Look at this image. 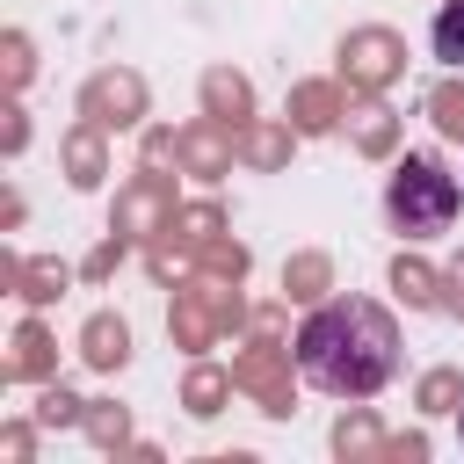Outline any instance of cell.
Here are the masks:
<instances>
[{
	"mask_svg": "<svg viewBox=\"0 0 464 464\" xmlns=\"http://www.w3.org/2000/svg\"><path fill=\"white\" fill-rule=\"evenodd\" d=\"M297 377L326 399H377L399 377V319L377 297H326L297 326Z\"/></svg>",
	"mask_w": 464,
	"mask_h": 464,
	"instance_id": "6da1fadb",
	"label": "cell"
},
{
	"mask_svg": "<svg viewBox=\"0 0 464 464\" xmlns=\"http://www.w3.org/2000/svg\"><path fill=\"white\" fill-rule=\"evenodd\" d=\"M457 203H464L457 174H442V160H428V152H406L392 167V181H384V218L406 239H442L457 225Z\"/></svg>",
	"mask_w": 464,
	"mask_h": 464,
	"instance_id": "7a4b0ae2",
	"label": "cell"
},
{
	"mask_svg": "<svg viewBox=\"0 0 464 464\" xmlns=\"http://www.w3.org/2000/svg\"><path fill=\"white\" fill-rule=\"evenodd\" d=\"M428 44H435L442 65H464V0H450V7L428 22Z\"/></svg>",
	"mask_w": 464,
	"mask_h": 464,
	"instance_id": "3957f363",
	"label": "cell"
},
{
	"mask_svg": "<svg viewBox=\"0 0 464 464\" xmlns=\"http://www.w3.org/2000/svg\"><path fill=\"white\" fill-rule=\"evenodd\" d=\"M457 435H464V406H457Z\"/></svg>",
	"mask_w": 464,
	"mask_h": 464,
	"instance_id": "277c9868",
	"label": "cell"
}]
</instances>
